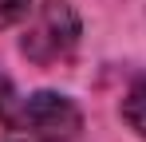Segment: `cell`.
<instances>
[{"instance_id":"6da1fadb","label":"cell","mask_w":146,"mask_h":142,"mask_svg":"<svg viewBox=\"0 0 146 142\" xmlns=\"http://www.w3.org/2000/svg\"><path fill=\"white\" fill-rule=\"evenodd\" d=\"M79 16L67 0H44L36 8V16L28 24L24 40H20V51L36 67H63L71 63L75 51H79Z\"/></svg>"},{"instance_id":"7a4b0ae2","label":"cell","mask_w":146,"mask_h":142,"mask_svg":"<svg viewBox=\"0 0 146 142\" xmlns=\"http://www.w3.org/2000/svg\"><path fill=\"white\" fill-rule=\"evenodd\" d=\"M20 126L32 130V138H40V142H75L83 130V115L67 95L40 91L24 103Z\"/></svg>"},{"instance_id":"3957f363","label":"cell","mask_w":146,"mask_h":142,"mask_svg":"<svg viewBox=\"0 0 146 142\" xmlns=\"http://www.w3.org/2000/svg\"><path fill=\"white\" fill-rule=\"evenodd\" d=\"M122 118L130 122V130H138L146 138V75L134 79V87L126 91V99H122Z\"/></svg>"},{"instance_id":"277c9868","label":"cell","mask_w":146,"mask_h":142,"mask_svg":"<svg viewBox=\"0 0 146 142\" xmlns=\"http://www.w3.org/2000/svg\"><path fill=\"white\" fill-rule=\"evenodd\" d=\"M20 115H24V99L16 95V87H12L8 75H0V126L20 130Z\"/></svg>"},{"instance_id":"5b68a950","label":"cell","mask_w":146,"mask_h":142,"mask_svg":"<svg viewBox=\"0 0 146 142\" xmlns=\"http://www.w3.org/2000/svg\"><path fill=\"white\" fill-rule=\"evenodd\" d=\"M28 4H32V0H0V28H12L16 20H24Z\"/></svg>"},{"instance_id":"8992f818","label":"cell","mask_w":146,"mask_h":142,"mask_svg":"<svg viewBox=\"0 0 146 142\" xmlns=\"http://www.w3.org/2000/svg\"><path fill=\"white\" fill-rule=\"evenodd\" d=\"M32 142H40V138H32Z\"/></svg>"}]
</instances>
